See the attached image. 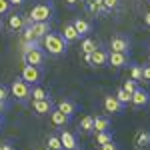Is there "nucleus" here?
Segmentation results:
<instances>
[{"instance_id":"obj_1","label":"nucleus","mask_w":150,"mask_h":150,"mask_svg":"<svg viewBox=\"0 0 150 150\" xmlns=\"http://www.w3.org/2000/svg\"><path fill=\"white\" fill-rule=\"evenodd\" d=\"M42 46L46 50L48 54H52V56H60V54H66V50H68V42L62 38V34H58V32H50L42 38Z\"/></svg>"},{"instance_id":"obj_2","label":"nucleus","mask_w":150,"mask_h":150,"mask_svg":"<svg viewBox=\"0 0 150 150\" xmlns=\"http://www.w3.org/2000/svg\"><path fill=\"white\" fill-rule=\"evenodd\" d=\"M30 92H32V86H30L28 82H24L22 78L12 80V84H10V96L16 100V102L26 104L28 100H30Z\"/></svg>"},{"instance_id":"obj_3","label":"nucleus","mask_w":150,"mask_h":150,"mask_svg":"<svg viewBox=\"0 0 150 150\" xmlns=\"http://www.w3.org/2000/svg\"><path fill=\"white\" fill-rule=\"evenodd\" d=\"M52 16H54V4L52 2H40V4L32 6L28 18L32 22H50Z\"/></svg>"},{"instance_id":"obj_4","label":"nucleus","mask_w":150,"mask_h":150,"mask_svg":"<svg viewBox=\"0 0 150 150\" xmlns=\"http://www.w3.org/2000/svg\"><path fill=\"white\" fill-rule=\"evenodd\" d=\"M20 78H22L24 82H28L30 86L40 84V80H42V66L24 64V66H22V72H20Z\"/></svg>"},{"instance_id":"obj_5","label":"nucleus","mask_w":150,"mask_h":150,"mask_svg":"<svg viewBox=\"0 0 150 150\" xmlns=\"http://www.w3.org/2000/svg\"><path fill=\"white\" fill-rule=\"evenodd\" d=\"M24 58V64H32V66H42L46 62V50L44 48H30L22 54Z\"/></svg>"},{"instance_id":"obj_6","label":"nucleus","mask_w":150,"mask_h":150,"mask_svg":"<svg viewBox=\"0 0 150 150\" xmlns=\"http://www.w3.org/2000/svg\"><path fill=\"white\" fill-rule=\"evenodd\" d=\"M84 60H86L90 66H96V68L108 66V50L102 48V46H98L92 54H84Z\"/></svg>"},{"instance_id":"obj_7","label":"nucleus","mask_w":150,"mask_h":150,"mask_svg":"<svg viewBox=\"0 0 150 150\" xmlns=\"http://www.w3.org/2000/svg\"><path fill=\"white\" fill-rule=\"evenodd\" d=\"M130 64V56L128 52H112L108 50V66H114V68H126Z\"/></svg>"},{"instance_id":"obj_8","label":"nucleus","mask_w":150,"mask_h":150,"mask_svg":"<svg viewBox=\"0 0 150 150\" xmlns=\"http://www.w3.org/2000/svg\"><path fill=\"white\" fill-rule=\"evenodd\" d=\"M60 142H62V146L64 150H78V138H76V134L74 132H70V130H60Z\"/></svg>"},{"instance_id":"obj_9","label":"nucleus","mask_w":150,"mask_h":150,"mask_svg":"<svg viewBox=\"0 0 150 150\" xmlns=\"http://www.w3.org/2000/svg\"><path fill=\"white\" fill-rule=\"evenodd\" d=\"M150 102V94L144 90V88H136L134 92H132V96H130V104L134 106V108H142V106H146V104Z\"/></svg>"},{"instance_id":"obj_10","label":"nucleus","mask_w":150,"mask_h":150,"mask_svg":"<svg viewBox=\"0 0 150 150\" xmlns=\"http://www.w3.org/2000/svg\"><path fill=\"white\" fill-rule=\"evenodd\" d=\"M110 50H112V52H130V40L122 34L112 36V40H110Z\"/></svg>"},{"instance_id":"obj_11","label":"nucleus","mask_w":150,"mask_h":150,"mask_svg":"<svg viewBox=\"0 0 150 150\" xmlns=\"http://www.w3.org/2000/svg\"><path fill=\"white\" fill-rule=\"evenodd\" d=\"M54 108V102L52 98H44V100H32V110H34L38 116H46L52 112Z\"/></svg>"},{"instance_id":"obj_12","label":"nucleus","mask_w":150,"mask_h":150,"mask_svg":"<svg viewBox=\"0 0 150 150\" xmlns=\"http://www.w3.org/2000/svg\"><path fill=\"white\" fill-rule=\"evenodd\" d=\"M50 32H52L50 22H34L32 24V36H34V40H38V42H42V38L46 34H50Z\"/></svg>"},{"instance_id":"obj_13","label":"nucleus","mask_w":150,"mask_h":150,"mask_svg":"<svg viewBox=\"0 0 150 150\" xmlns=\"http://www.w3.org/2000/svg\"><path fill=\"white\" fill-rule=\"evenodd\" d=\"M48 116H50V122H52V126H54V128H64L70 122V118L64 114V112H60L56 106L52 108V112H50Z\"/></svg>"},{"instance_id":"obj_14","label":"nucleus","mask_w":150,"mask_h":150,"mask_svg":"<svg viewBox=\"0 0 150 150\" xmlns=\"http://www.w3.org/2000/svg\"><path fill=\"white\" fill-rule=\"evenodd\" d=\"M72 26L76 28V32H78L80 38H86V36L92 32V24L88 22V20H84V18H76V20L72 22Z\"/></svg>"},{"instance_id":"obj_15","label":"nucleus","mask_w":150,"mask_h":150,"mask_svg":"<svg viewBox=\"0 0 150 150\" xmlns=\"http://www.w3.org/2000/svg\"><path fill=\"white\" fill-rule=\"evenodd\" d=\"M24 26H26V18H24L22 14H12L10 18H8L10 32H20V30H24Z\"/></svg>"},{"instance_id":"obj_16","label":"nucleus","mask_w":150,"mask_h":150,"mask_svg":"<svg viewBox=\"0 0 150 150\" xmlns=\"http://www.w3.org/2000/svg\"><path fill=\"white\" fill-rule=\"evenodd\" d=\"M122 108H124V106L116 100V96H106V98H104V110H106V112L120 114V112H122Z\"/></svg>"},{"instance_id":"obj_17","label":"nucleus","mask_w":150,"mask_h":150,"mask_svg":"<svg viewBox=\"0 0 150 150\" xmlns=\"http://www.w3.org/2000/svg\"><path fill=\"white\" fill-rule=\"evenodd\" d=\"M56 108L60 110V112H64L68 118H72V116L78 112V106H76V102H72V100H60Z\"/></svg>"},{"instance_id":"obj_18","label":"nucleus","mask_w":150,"mask_h":150,"mask_svg":"<svg viewBox=\"0 0 150 150\" xmlns=\"http://www.w3.org/2000/svg\"><path fill=\"white\" fill-rule=\"evenodd\" d=\"M62 38H64L66 42H76V40H80V36H78L76 28H74L72 24H66V26H64V30H62Z\"/></svg>"},{"instance_id":"obj_19","label":"nucleus","mask_w":150,"mask_h":150,"mask_svg":"<svg viewBox=\"0 0 150 150\" xmlns=\"http://www.w3.org/2000/svg\"><path fill=\"white\" fill-rule=\"evenodd\" d=\"M110 130V118L108 116H96L94 118V132H102Z\"/></svg>"},{"instance_id":"obj_20","label":"nucleus","mask_w":150,"mask_h":150,"mask_svg":"<svg viewBox=\"0 0 150 150\" xmlns=\"http://www.w3.org/2000/svg\"><path fill=\"white\" fill-rule=\"evenodd\" d=\"M30 98H32V100H44V98H50V94H48V90L42 88L40 84H34V86H32V92H30Z\"/></svg>"},{"instance_id":"obj_21","label":"nucleus","mask_w":150,"mask_h":150,"mask_svg":"<svg viewBox=\"0 0 150 150\" xmlns=\"http://www.w3.org/2000/svg\"><path fill=\"white\" fill-rule=\"evenodd\" d=\"M146 146H150V132L142 130L136 134V148H146Z\"/></svg>"},{"instance_id":"obj_22","label":"nucleus","mask_w":150,"mask_h":150,"mask_svg":"<svg viewBox=\"0 0 150 150\" xmlns=\"http://www.w3.org/2000/svg\"><path fill=\"white\" fill-rule=\"evenodd\" d=\"M80 48H82V52H84V54H92L94 50L98 48V44L94 42L92 38H88V36H86V38H82V44H80Z\"/></svg>"},{"instance_id":"obj_23","label":"nucleus","mask_w":150,"mask_h":150,"mask_svg":"<svg viewBox=\"0 0 150 150\" xmlns=\"http://www.w3.org/2000/svg\"><path fill=\"white\" fill-rule=\"evenodd\" d=\"M114 96H116V100L122 104V106H128V104H130V96H132V94H128L124 88H118Z\"/></svg>"},{"instance_id":"obj_24","label":"nucleus","mask_w":150,"mask_h":150,"mask_svg":"<svg viewBox=\"0 0 150 150\" xmlns=\"http://www.w3.org/2000/svg\"><path fill=\"white\" fill-rule=\"evenodd\" d=\"M82 132H94V116H84L80 122Z\"/></svg>"},{"instance_id":"obj_25","label":"nucleus","mask_w":150,"mask_h":150,"mask_svg":"<svg viewBox=\"0 0 150 150\" xmlns=\"http://www.w3.org/2000/svg\"><path fill=\"white\" fill-rule=\"evenodd\" d=\"M48 150H64L62 142H60V136H56V134L48 136Z\"/></svg>"},{"instance_id":"obj_26","label":"nucleus","mask_w":150,"mask_h":150,"mask_svg":"<svg viewBox=\"0 0 150 150\" xmlns=\"http://www.w3.org/2000/svg\"><path fill=\"white\" fill-rule=\"evenodd\" d=\"M114 140L112 132L110 130H102V132H96V144H104V142H110Z\"/></svg>"},{"instance_id":"obj_27","label":"nucleus","mask_w":150,"mask_h":150,"mask_svg":"<svg viewBox=\"0 0 150 150\" xmlns=\"http://www.w3.org/2000/svg\"><path fill=\"white\" fill-rule=\"evenodd\" d=\"M130 74H132V80H136V82L144 80V78H142V66H140V64H132V66H130Z\"/></svg>"},{"instance_id":"obj_28","label":"nucleus","mask_w":150,"mask_h":150,"mask_svg":"<svg viewBox=\"0 0 150 150\" xmlns=\"http://www.w3.org/2000/svg\"><path fill=\"white\" fill-rule=\"evenodd\" d=\"M122 88H124V90H126L128 94H132L134 90H136V88H138V82L130 78V80H126V82H124V86H122Z\"/></svg>"},{"instance_id":"obj_29","label":"nucleus","mask_w":150,"mask_h":150,"mask_svg":"<svg viewBox=\"0 0 150 150\" xmlns=\"http://www.w3.org/2000/svg\"><path fill=\"white\" fill-rule=\"evenodd\" d=\"M118 6H120V0H104V8H106V12L116 10Z\"/></svg>"},{"instance_id":"obj_30","label":"nucleus","mask_w":150,"mask_h":150,"mask_svg":"<svg viewBox=\"0 0 150 150\" xmlns=\"http://www.w3.org/2000/svg\"><path fill=\"white\" fill-rule=\"evenodd\" d=\"M100 150H120V148H118V144H116L114 140H110V142H104V144H100Z\"/></svg>"},{"instance_id":"obj_31","label":"nucleus","mask_w":150,"mask_h":150,"mask_svg":"<svg viewBox=\"0 0 150 150\" xmlns=\"http://www.w3.org/2000/svg\"><path fill=\"white\" fill-rule=\"evenodd\" d=\"M8 96H10V88L0 84V100H8Z\"/></svg>"},{"instance_id":"obj_32","label":"nucleus","mask_w":150,"mask_h":150,"mask_svg":"<svg viewBox=\"0 0 150 150\" xmlns=\"http://www.w3.org/2000/svg\"><path fill=\"white\" fill-rule=\"evenodd\" d=\"M92 4L96 6L98 14H106V8H104V0H92Z\"/></svg>"},{"instance_id":"obj_33","label":"nucleus","mask_w":150,"mask_h":150,"mask_svg":"<svg viewBox=\"0 0 150 150\" xmlns=\"http://www.w3.org/2000/svg\"><path fill=\"white\" fill-rule=\"evenodd\" d=\"M8 10H10V4H8V0H0V14H6Z\"/></svg>"},{"instance_id":"obj_34","label":"nucleus","mask_w":150,"mask_h":150,"mask_svg":"<svg viewBox=\"0 0 150 150\" xmlns=\"http://www.w3.org/2000/svg\"><path fill=\"white\" fill-rule=\"evenodd\" d=\"M0 150H16L12 142H0Z\"/></svg>"},{"instance_id":"obj_35","label":"nucleus","mask_w":150,"mask_h":150,"mask_svg":"<svg viewBox=\"0 0 150 150\" xmlns=\"http://www.w3.org/2000/svg\"><path fill=\"white\" fill-rule=\"evenodd\" d=\"M142 78L150 80V66H142Z\"/></svg>"},{"instance_id":"obj_36","label":"nucleus","mask_w":150,"mask_h":150,"mask_svg":"<svg viewBox=\"0 0 150 150\" xmlns=\"http://www.w3.org/2000/svg\"><path fill=\"white\" fill-rule=\"evenodd\" d=\"M8 4H10V6H22L24 0H8Z\"/></svg>"},{"instance_id":"obj_37","label":"nucleus","mask_w":150,"mask_h":150,"mask_svg":"<svg viewBox=\"0 0 150 150\" xmlns=\"http://www.w3.org/2000/svg\"><path fill=\"white\" fill-rule=\"evenodd\" d=\"M6 108H8V102H6V100H0V114H2Z\"/></svg>"},{"instance_id":"obj_38","label":"nucleus","mask_w":150,"mask_h":150,"mask_svg":"<svg viewBox=\"0 0 150 150\" xmlns=\"http://www.w3.org/2000/svg\"><path fill=\"white\" fill-rule=\"evenodd\" d=\"M144 24H146V26L150 28V10L146 12V14H144Z\"/></svg>"},{"instance_id":"obj_39","label":"nucleus","mask_w":150,"mask_h":150,"mask_svg":"<svg viewBox=\"0 0 150 150\" xmlns=\"http://www.w3.org/2000/svg\"><path fill=\"white\" fill-rule=\"evenodd\" d=\"M78 2H80V0H66V4H68V6H76Z\"/></svg>"},{"instance_id":"obj_40","label":"nucleus","mask_w":150,"mask_h":150,"mask_svg":"<svg viewBox=\"0 0 150 150\" xmlns=\"http://www.w3.org/2000/svg\"><path fill=\"white\" fill-rule=\"evenodd\" d=\"M0 128H2V114H0Z\"/></svg>"},{"instance_id":"obj_41","label":"nucleus","mask_w":150,"mask_h":150,"mask_svg":"<svg viewBox=\"0 0 150 150\" xmlns=\"http://www.w3.org/2000/svg\"><path fill=\"white\" fill-rule=\"evenodd\" d=\"M0 28H2V20H0Z\"/></svg>"},{"instance_id":"obj_42","label":"nucleus","mask_w":150,"mask_h":150,"mask_svg":"<svg viewBox=\"0 0 150 150\" xmlns=\"http://www.w3.org/2000/svg\"><path fill=\"white\" fill-rule=\"evenodd\" d=\"M146 2H150V0H146Z\"/></svg>"}]
</instances>
